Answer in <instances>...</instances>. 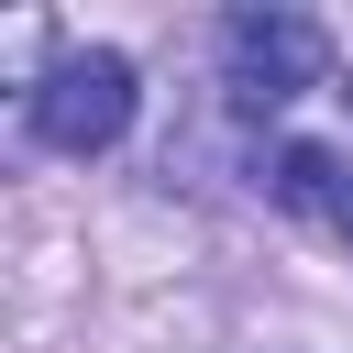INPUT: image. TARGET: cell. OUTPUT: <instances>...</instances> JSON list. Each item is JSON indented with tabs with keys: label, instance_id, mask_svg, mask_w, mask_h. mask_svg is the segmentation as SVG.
Segmentation results:
<instances>
[{
	"label": "cell",
	"instance_id": "7a4b0ae2",
	"mask_svg": "<svg viewBox=\"0 0 353 353\" xmlns=\"http://www.w3.org/2000/svg\"><path fill=\"white\" fill-rule=\"evenodd\" d=\"M331 77V33L309 11H232L221 22V88L243 110H287L298 88Z\"/></svg>",
	"mask_w": 353,
	"mask_h": 353
},
{
	"label": "cell",
	"instance_id": "277c9868",
	"mask_svg": "<svg viewBox=\"0 0 353 353\" xmlns=\"http://www.w3.org/2000/svg\"><path fill=\"white\" fill-rule=\"evenodd\" d=\"M331 232H342V243H353V176H342V221H331Z\"/></svg>",
	"mask_w": 353,
	"mask_h": 353
},
{
	"label": "cell",
	"instance_id": "6da1fadb",
	"mask_svg": "<svg viewBox=\"0 0 353 353\" xmlns=\"http://www.w3.org/2000/svg\"><path fill=\"white\" fill-rule=\"evenodd\" d=\"M22 121H33L44 154H110V143L132 132V55H110V44H66V55L22 88Z\"/></svg>",
	"mask_w": 353,
	"mask_h": 353
},
{
	"label": "cell",
	"instance_id": "3957f363",
	"mask_svg": "<svg viewBox=\"0 0 353 353\" xmlns=\"http://www.w3.org/2000/svg\"><path fill=\"white\" fill-rule=\"evenodd\" d=\"M276 199H287V210H320V221H342V165H331L320 143H287V154H276Z\"/></svg>",
	"mask_w": 353,
	"mask_h": 353
}]
</instances>
